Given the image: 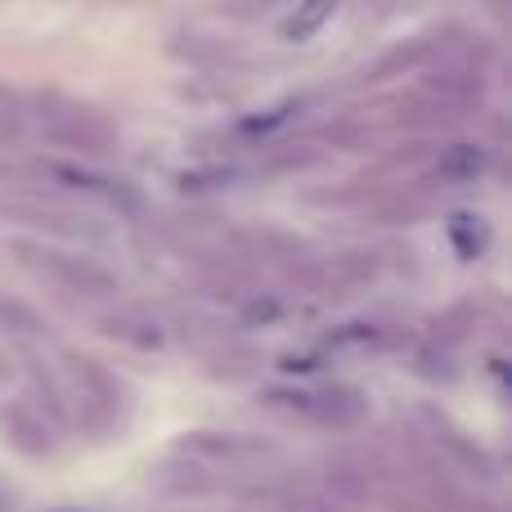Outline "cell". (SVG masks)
<instances>
[{
  "instance_id": "obj_1",
  "label": "cell",
  "mask_w": 512,
  "mask_h": 512,
  "mask_svg": "<svg viewBox=\"0 0 512 512\" xmlns=\"http://www.w3.org/2000/svg\"><path fill=\"white\" fill-rule=\"evenodd\" d=\"M486 167H490V153L481 149V144L463 140V144H450V149L441 153V171L450 180H477Z\"/></svg>"
},
{
  "instance_id": "obj_2",
  "label": "cell",
  "mask_w": 512,
  "mask_h": 512,
  "mask_svg": "<svg viewBox=\"0 0 512 512\" xmlns=\"http://www.w3.org/2000/svg\"><path fill=\"white\" fill-rule=\"evenodd\" d=\"M333 14H337V5H328V0L324 5H301L297 14L283 18V41H310Z\"/></svg>"
}]
</instances>
